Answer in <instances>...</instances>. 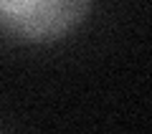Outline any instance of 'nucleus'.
<instances>
[{"mask_svg": "<svg viewBox=\"0 0 152 134\" xmlns=\"http://www.w3.org/2000/svg\"><path fill=\"white\" fill-rule=\"evenodd\" d=\"M91 0H0V28L28 43L69 36L86 18Z\"/></svg>", "mask_w": 152, "mask_h": 134, "instance_id": "obj_1", "label": "nucleus"}]
</instances>
